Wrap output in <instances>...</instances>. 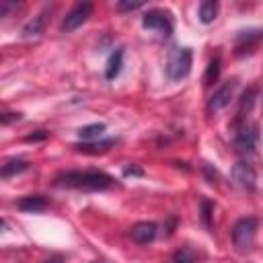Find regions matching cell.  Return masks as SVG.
I'll return each mask as SVG.
<instances>
[{
	"label": "cell",
	"mask_w": 263,
	"mask_h": 263,
	"mask_svg": "<svg viewBox=\"0 0 263 263\" xmlns=\"http://www.w3.org/2000/svg\"><path fill=\"white\" fill-rule=\"evenodd\" d=\"M53 185L76 191H107L115 187V179L103 171H68L58 175Z\"/></svg>",
	"instance_id": "obj_1"
},
{
	"label": "cell",
	"mask_w": 263,
	"mask_h": 263,
	"mask_svg": "<svg viewBox=\"0 0 263 263\" xmlns=\"http://www.w3.org/2000/svg\"><path fill=\"white\" fill-rule=\"evenodd\" d=\"M191 62H193V51L189 47H175L166 60V76L171 80L185 78L191 72Z\"/></svg>",
	"instance_id": "obj_2"
},
{
	"label": "cell",
	"mask_w": 263,
	"mask_h": 263,
	"mask_svg": "<svg viewBox=\"0 0 263 263\" xmlns=\"http://www.w3.org/2000/svg\"><path fill=\"white\" fill-rule=\"evenodd\" d=\"M257 226H259L257 218H253V216L240 218V220L232 226V242H234V247L240 249V251L249 249V247L253 245V240H255Z\"/></svg>",
	"instance_id": "obj_3"
},
{
	"label": "cell",
	"mask_w": 263,
	"mask_h": 263,
	"mask_svg": "<svg viewBox=\"0 0 263 263\" xmlns=\"http://www.w3.org/2000/svg\"><path fill=\"white\" fill-rule=\"evenodd\" d=\"M257 140H259L257 125H253L249 121H242L234 132V150L238 154H253L255 146H257Z\"/></svg>",
	"instance_id": "obj_4"
},
{
	"label": "cell",
	"mask_w": 263,
	"mask_h": 263,
	"mask_svg": "<svg viewBox=\"0 0 263 263\" xmlns=\"http://www.w3.org/2000/svg\"><path fill=\"white\" fill-rule=\"evenodd\" d=\"M90 14H92V4H90V2H80V4H76L72 10L66 12V16H64L60 29H62L64 33H70V31L78 29L80 25H84Z\"/></svg>",
	"instance_id": "obj_5"
},
{
	"label": "cell",
	"mask_w": 263,
	"mask_h": 263,
	"mask_svg": "<svg viewBox=\"0 0 263 263\" xmlns=\"http://www.w3.org/2000/svg\"><path fill=\"white\" fill-rule=\"evenodd\" d=\"M142 25H144L146 29L158 31L160 35H171V31H173V23H171L168 14H166L164 10H158V8L148 10V12L144 14V18H142Z\"/></svg>",
	"instance_id": "obj_6"
},
{
	"label": "cell",
	"mask_w": 263,
	"mask_h": 263,
	"mask_svg": "<svg viewBox=\"0 0 263 263\" xmlns=\"http://www.w3.org/2000/svg\"><path fill=\"white\" fill-rule=\"evenodd\" d=\"M232 181L238 187H242L247 191H253L255 185H257V173H255L253 164L251 162H236L232 166Z\"/></svg>",
	"instance_id": "obj_7"
},
{
	"label": "cell",
	"mask_w": 263,
	"mask_h": 263,
	"mask_svg": "<svg viewBox=\"0 0 263 263\" xmlns=\"http://www.w3.org/2000/svg\"><path fill=\"white\" fill-rule=\"evenodd\" d=\"M234 88H236V82H234V80L222 84V86L210 97V101H208V111H210V113H218V111H222L224 107H228L230 101H232V97H234Z\"/></svg>",
	"instance_id": "obj_8"
},
{
	"label": "cell",
	"mask_w": 263,
	"mask_h": 263,
	"mask_svg": "<svg viewBox=\"0 0 263 263\" xmlns=\"http://www.w3.org/2000/svg\"><path fill=\"white\" fill-rule=\"evenodd\" d=\"M156 232H158V226H156L154 222H138V224H134V226L129 228V236H132V240L138 242V245H148V242H152L154 236H156Z\"/></svg>",
	"instance_id": "obj_9"
},
{
	"label": "cell",
	"mask_w": 263,
	"mask_h": 263,
	"mask_svg": "<svg viewBox=\"0 0 263 263\" xmlns=\"http://www.w3.org/2000/svg\"><path fill=\"white\" fill-rule=\"evenodd\" d=\"M47 16H49V10H47V8H45L43 12H39L37 16H33V18L23 27L21 37H23V39H37V37H41L43 31H45V25H47Z\"/></svg>",
	"instance_id": "obj_10"
},
{
	"label": "cell",
	"mask_w": 263,
	"mask_h": 263,
	"mask_svg": "<svg viewBox=\"0 0 263 263\" xmlns=\"http://www.w3.org/2000/svg\"><path fill=\"white\" fill-rule=\"evenodd\" d=\"M16 208L21 212H29V214H37V212H45L49 208V199L45 195H25L16 201Z\"/></svg>",
	"instance_id": "obj_11"
},
{
	"label": "cell",
	"mask_w": 263,
	"mask_h": 263,
	"mask_svg": "<svg viewBox=\"0 0 263 263\" xmlns=\"http://www.w3.org/2000/svg\"><path fill=\"white\" fill-rule=\"evenodd\" d=\"M115 144V140H103V142H84V144H76L74 148L78 150V152H82V154H103V152H107L111 146Z\"/></svg>",
	"instance_id": "obj_12"
},
{
	"label": "cell",
	"mask_w": 263,
	"mask_h": 263,
	"mask_svg": "<svg viewBox=\"0 0 263 263\" xmlns=\"http://www.w3.org/2000/svg\"><path fill=\"white\" fill-rule=\"evenodd\" d=\"M121 66H123V49L119 47V49H115V51L111 53V58H109V62H107V68H105V76H107L109 80L117 78L119 72H121Z\"/></svg>",
	"instance_id": "obj_13"
},
{
	"label": "cell",
	"mask_w": 263,
	"mask_h": 263,
	"mask_svg": "<svg viewBox=\"0 0 263 263\" xmlns=\"http://www.w3.org/2000/svg\"><path fill=\"white\" fill-rule=\"evenodd\" d=\"M27 168H29L27 160H23V158H10V160H6L2 164L0 175H2V179H10V177H14V175H18V173H23Z\"/></svg>",
	"instance_id": "obj_14"
},
{
	"label": "cell",
	"mask_w": 263,
	"mask_h": 263,
	"mask_svg": "<svg viewBox=\"0 0 263 263\" xmlns=\"http://www.w3.org/2000/svg\"><path fill=\"white\" fill-rule=\"evenodd\" d=\"M107 129L105 123H90V125H84L78 129V138L84 140V142H95L103 136V132Z\"/></svg>",
	"instance_id": "obj_15"
},
{
	"label": "cell",
	"mask_w": 263,
	"mask_h": 263,
	"mask_svg": "<svg viewBox=\"0 0 263 263\" xmlns=\"http://www.w3.org/2000/svg\"><path fill=\"white\" fill-rule=\"evenodd\" d=\"M218 14V2L216 0H205L199 4V21L201 23H212Z\"/></svg>",
	"instance_id": "obj_16"
},
{
	"label": "cell",
	"mask_w": 263,
	"mask_h": 263,
	"mask_svg": "<svg viewBox=\"0 0 263 263\" xmlns=\"http://www.w3.org/2000/svg\"><path fill=\"white\" fill-rule=\"evenodd\" d=\"M218 76H220V58L216 55V58H212L210 64H208V70H205V74H203V84H205V86L214 84V82L218 80Z\"/></svg>",
	"instance_id": "obj_17"
},
{
	"label": "cell",
	"mask_w": 263,
	"mask_h": 263,
	"mask_svg": "<svg viewBox=\"0 0 263 263\" xmlns=\"http://www.w3.org/2000/svg\"><path fill=\"white\" fill-rule=\"evenodd\" d=\"M173 263H197L195 251L191 247H181L175 255H173Z\"/></svg>",
	"instance_id": "obj_18"
},
{
	"label": "cell",
	"mask_w": 263,
	"mask_h": 263,
	"mask_svg": "<svg viewBox=\"0 0 263 263\" xmlns=\"http://www.w3.org/2000/svg\"><path fill=\"white\" fill-rule=\"evenodd\" d=\"M212 212H214V203L208 199H201V220L208 228L212 226Z\"/></svg>",
	"instance_id": "obj_19"
},
{
	"label": "cell",
	"mask_w": 263,
	"mask_h": 263,
	"mask_svg": "<svg viewBox=\"0 0 263 263\" xmlns=\"http://www.w3.org/2000/svg\"><path fill=\"white\" fill-rule=\"evenodd\" d=\"M261 37H263V31L257 29V31H240L236 39H238V43H242V41L249 43V41H259Z\"/></svg>",
	"instance_id": "obj_20"
},
{
	"label": "cell",
	"mask_w": 263,
	"mask_h": 263,
	"mask_svg": "<svg viewBox=\"0 0 263 263\" xmlns=\"http://www.w3.org/2000/svg\"><path fill=\"white\" fill-rule=\"evenodd\" d=\"M140 6H142L140 0H134V2H132V0H119V2H117V10H121V12H123V10H136V8H140Z\"/></svg>",
	"instance_id": "obj_21"
},
{
	"label": "cell",
	"mask_w": 263,
	"mask_h": 263,
	"mask_svg": "<svg viewBox=\"0 0 263 263\" xmlns=\"http://www.w3.org/2000/svg\"><path fill=\"white\" fill-rule=\"evenodd\" d=\"M49 134L45 132V129H37L35 134H29V136H25V142H41V140H45Z\"/></svg>",
	"instance_id": "obj_22"
},
{
	"label": "cell",
	"mask_w": 263,
	"mask_h": 263,
	"mask_svg": "<svg viewBox=\"0 0 263 263\" xmlns=\"http://www.w3.org/2000/svg\"><path fill=\"white\" fill-rule=\"evenodd\" d=\"M18 119H21V113H8V111H6V113L0 115V123H2V125H8L10 121H18Z\"/></svg>",
	"instance_id": "obj_23"
},
{
	"label": "cell",
	"mask_w": 263,
	"mask_h": 263,
	"mask_svg": "<svg viewBox=\"0 0 263 263\" xmlns=\"http://www.w3.org/2000/svg\"><path fill=\"white\" fill-rule=\"evenodd\" d=\"M12 8H16V4H14V2L2 0V2H0V16H8V10H12Z\"/></svg>",
	"instance_id": "obj_24"
},
{
	"label": "cell",
	"mask_w": 263,
	"mask_h": 263,
	"mask_svg": "<svg viewBox=\"0 0 263 263\" xmlns=\"http://www.w3.org/2000/svg\"><path fill=\"white\" fill-rule=\"evenodd\" d=\"M123 175H125V177H129V175H136V177H142V175H144V171L132 164V166H125V168H123Z\"/></svg>",
	"instance_id": "obj_25"
},
{
	"label": "cell",
	"mask_w": 263,
	"mask_h": 263,
	"mask_svg": "<svg viewBox=\"0 0 263 263\" xmlns=\"http://www.w3.org/2000/svg\"><path fill=\"white\" fill-rule=\"evenodd\" d=\"M43 263H64V259H62L60 255H51V257H47Z\"/></svg>",
	"instance_id": "obj_26"
},
{
	"label": "cell",
	"mask_w": 263,
	"mask_h": 263,
	"mask_svg": "<svg viewBox=\"0 0 263 263\" xmlns=\"http://www.w3.org/2000/svg\"><path fill=\"white\" fill-rule=\"evenodd\" d=\"M95 263H103V261H95Z\"/></svg>",
	"instance_id": "obj_27"
}]
</instances>
